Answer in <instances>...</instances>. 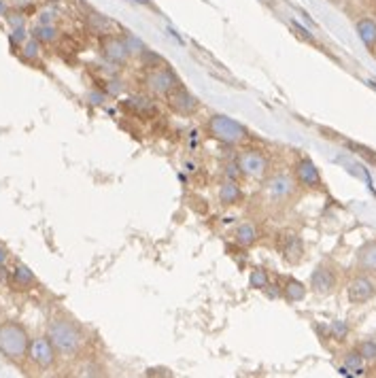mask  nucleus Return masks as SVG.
<instances>
[{"label":"nucleus","instance_id":"obj_33","mask_svg":"<svg viewBox=\"0 0 376 378\" xmlns=\"http://www.w3.org/2000/svg\"><path fill=\"white\" fill-rule=\"evenodd\" d=\"M49 3H58V0H49Z\"/></svg>","mask_w":376,"mask_h":378},{"label":"nucleus","instance_id":"obj_8","mask_svg":"<svg viewBox=\"0 0 376 378\" xmlns=\"http://www.w3.org/2000/svg\"><path fill=\"white\" fill-rule=\"evenodd\" d=\"M293 179L300 187H306V189H321L323 187V179H321V172L315 166L313 160L302 158L297 160L293 166Z\"/></svg>","mask_w":376,"mask_h":378},{"label":"nucleus","instance_id":"obj_21","mask_svg":"<svg viewBox=\"0 0 376 378\" xmlns=\"http://www.w3.org/2000/svg\"><path fill=\"white\" fill-rule=\"evenodd\" d=\"M283 295H285L287 302H302L306 297V287H304V283L289 279L283 287Z\"/></svg>","mask_w":376,"mask_h":378},{"label":"nucleus","instance_id":"obj_27","mask_svg":"<svg viewBox=\"0 0 376 378\" xmlns=\"http://www.w3.org/2000/svg\"><path fill=\"white\" fill-rule=\"evenodd\" d=\"M90 21H94V28L98 32H109V28H111V19L98 15V13H90Z\"/></svg>","mask_w":376,"mask_h":378},{"label":"nucleus","instance_id":"obj_26","mask_svg":"<svg viewBox=\"0 0 376 378\" xmlns=\"http://www.w3.org/2000/svg\"><path fill=\"white\" fill-rule=\"evenodd\" d=\"M39 54H41V43L36 39H30L23 43V58L26 60H36Z\"/></svg>","mask_w":376,"mask_h":378},{"label":"nucleus","instance_id":"obj_20","mask_svg":"<svg viewBox=\"0 0 376 378\" xmlns=\"http://www.w3.org/2000/svg\"><path fill=\"white\" fill-rule=\"evenodd\" d=\"M128 109H132L134 113H138V115H154L156 113V105H154V100H149L147 96H132V98H128L123 103Z\"/></svg>","mask_w":376,"mask_h":378},{"label":"nucleus","instance_id":"obj_28","mask_svg":"<svg viewBox=\"0 0 376 378\" xmlns=\"http://www.w3.org/2000/svg\"><path fill=\"white\" fill-rule=\"evenodd\" d=\"M330 332H332V336H334L336 340H344V338L348 336V325H346L344 321H334V323L330 325Z\"/></svg>","mask_w":376,"mask_h":378},{"label":"nucleus","instance_id":"obj_30","mask_svg":"<svg viewBox=\"0 0 376 378\" xmlns=\"http://www.w3.org/2000/svg\"><path fill=\"white\" fill-rule=\"evenodd\" d=\"M9 21H11L13 30H15V28H23V15H15V17H9Z\"/></svg>","mask_w":376,"mask_h":378},{"label":"nucleus","instance_id":"obj_3","mask_svg":"<svg viewBox=\"0 0 376 378\" xmlns=\"http://www.w3.org/2000/svg\"><path fill=\"white\" fill-rule=\"evenodd\" d=\"M207 130L215 140H219L223 145H232V147L240 145L249 138V132L244 125L228 115H213L207 121Z\"/></svg>","mask_w":376,"mask_h":378},{"label":"nucleus","instance_id":"obj_31","mask_svg":"<svg viewBox=\"0 0 376 378\" xmlns=\"http://www.w3.org/2000/svg\"><path fill=\"white\" fill-rule=\"evenodd\" d=\"M7 258H9L7 249H0V264H7Z\"/></svg>","mask_w":376,"mask_h":378},{"label":"nucleus","instance_id":"obj_1","mask_svg":"<svg viewBox=\"0 0 376 378\" xmlns=\"http://www.w3.org/2000/svg\"><path fill=\"white\" fill-rule=\"evenodd\" d=\"M47 338L60 355H77L85 340L81 327L70 319H54L47 325Z\"/></svg>","mask_w":376,"mask_h":378},{"label":"nucleus","instance_id":"obj_7","mask_svg":"<svg viewBox=\"0 0 376 378\" xmlns=\"http://www.w3.org/2000/svg\"><path fill=\"white\" fill-rule=\"evenodd\" d=\"M346 295L353 304H366V302H370L376 295V281L370 279L366 272H362L348 281Z\"/></svg>","mask_w":376,"mask_h":378},{"label":"nucleus","instance_id":"obj_5","mask_svg":"<svg viewBox=\"0 0 376 378\" xmlns=\"http://www.w3.org/2000/svg\"><path fill=\"white\" fill-rule=\"evenodd\" d=\"M56 348H54V344L49 342V338L47 336H41V338H34V340H30V346H28V357H30V361L36 366V368H41V370H49V368H54V364H56Z\"/></svg>","mask_w":376,"mask_h":378},{"label":"nucleus","instance_id":"obj_23","mask_svg":"<svg viewBox=\"0 0 376 378\" xmlns=\"http://www.w3.org/2000/svg\"><path fill=\"white\" fill-rule=\"evenodd\" d=\"M249 285L253 289H262V291L268 289V285H270L268 272L264 268H253V270H251V274H249Z\"/></svg>","mask_w":376,"mask_h":378},{"label":"nucleus","instance_id":"obj_17","mask_svg":"<svg viewBox=\"0 0 376 378\" xmlns=\"http://www.w3.org/2000/svg\"><path fill=\"white\" fill-rule=\"evenodd\" d=\"M357 268L362 272H376V240L366 242L357 251Z\"/></svg>","mask_w":376,"mask_h":378},{"label":"nucleus","instance_id":"obj_14","mask_svg":"<svg viewBox=\"0 0 376 378\" xmlns=\"http://www.w3.org/2000/svg\"><path fill=\"white\" fill-rule=\"evenodd\" d=\"M9 283H11L13 289H17V291H26V289H30V287L36 283V276H34V272H32L28 266L17 264V266L11 270V281H9Z\"/></svg>","mask_w":376,"mask_h":378},{"label":"nucleus","instance_id":"obj_16","mask_svg":"<svg viewBox=\"0 0 376 378\" xmlns=\"http://www.w3.org/2000/svg\"><path fill=\"white\" fill-rule=\"evenodd\" d=\"M357 36L366 45L368 52H374L376 49V21L370 19V17L359 19L357 21Z\"/></svg>","mask_w":376,"mask_h":378},{"label":"nucleus","instance_id":"obj_19","mask_svg":"<svg viewBox=\"0 0 376 378\" xmlns=\"http://www.w3.org/2000/svg\"><path fill=\"white\" fill-rule=\"evenodd\" d=\"M342 374H353V376H364L366 374V361L364 357L355 350H348L344 355V368L340 370Z\"/></svg>","mask_w":376,"mask_h":378},{"label":"nucleus","instance_id":"obj_25","mask_svg":"<svg viewBox=\"0 0 376 378\" xmlns=\"http://www.w3.org/2000/svg\"><path fill=\"white\" fill-rule=\"evenodd\" d=\"M357 353L364 357V361H376V342L364 340L357 344Z\"/></svg>","mask_w":376,"mask_h":378},{"label":"nucleus","instance_id":"obj_15","mask_svg":"<svg viewBox=\"0 0 376 378\" xmlns=\"http://www.w3.org/2000/svg\"><path fill=\"white\" fill-rule=\"evenodd\" d=\"M219 202L223 207H236L238 202H242V189L236 181L225 179L219 187Z\"/></svg>","mask_w":376,"mask_h":378},{"label":"nucleus","instance_id":"obj_32","mask_svg":"<svg viewBox=\"0 0 376 378\" xmlns=\"http://www.w3.org/2000/svg\"><path fill=\"white\" fill-rule=\"evenodd\" d=\"M138 5H145V7H152V0H134Z\"/></svg>","mask_w":376,"mask_h":378},{"label":"nucleus","instance_id":"obj_11","mask_svg":"<svg viewBox=\"0 0 376 378\" xmlns=\"http://www.w3.org/2000/svg\"><path fill=\"white\" fill-rule=\"evenodd\" d=\"M266 193L270 196V200L274 202H283V200H289L295 193V179L287 174H277L266 183Z\"/></svg>","mask_w":376,"mask_h":378},{"label":"nucleus","instance_id":"obj_9","mask_svg":"<svg viewBox=\"0 0 376 378\" xmlns=\"http://www.w3.org/2000/svg\"><path fill=\"white\" fill-rule=\"evenodd\" d=\"M100 52H103L107 62H111L115 66H123L130 58V49L125 45V41L119 36H113V34L103 36V41H100Z\"/></svg>","mask_w":376,"mask_h":378},{"label":"nucleus","instance_id":"obj_12","mask_svg":"<svg viewBox=\"0 0 376 378\" xmlns=\"http://www.w3.org/2000/svg\"><path fill=\"white\" fill-rule=\"evenodd\" d=\"M336 274L334 270H330L328 266H319L313 274H311V289L317 295H330L336 289Z\"/></svg>","mask_w":376,"mask_h":378},{"label":"nucleus","instance_id":"obj_29","mask_svg":"<svg viewBox=\"0 0 376 378\" xmlns=\"http://www.w3.org/2000/svg\"><path fill=\"white\" fill-rule=\"evenodd\" d=\"M9 281H11V270L5 264H0V283H9Z\"/></svg>","mask_w":376,"mask_h":378},{"label":"nucleus","instance_id":"obj_18","mask_svg":"<svg viewBox=\"0 0 376 378\" xmlns=\"http://www.w3.org/2000/svg\"><path fill=\"white\" fill-rule=\"evenodd\" d=\"M258 238H260V232H258V228L253 223H249V221H244V223H238L236 225V230H234V240L240 244V246H253L255 242H258Z\"/></svg>","mask_w":376,"mask_h":378},{"label":"nucleus","instance_id":"obj_6","mask_svg":"<svg viewBox=\"0 0 376 378\" xmlns=\"http://www.w3.org/2000/svg\"><path fill=\"white\" fill-rule=\"evenodd\" d=\"M145 83H147V87L152 90L154 94L168 96L174 87H179V77L170 68L162 66V68H156V70L149 72L147 77H145Z\"/></svg>","mask_w":376,"mask_h":378},{"label":"nucleus","instance_id":"obj_22","mask_svg":"<svg viewBox=\"0 0 376 378\" xmlns=\"http://www.w3.org/2000/svg\"><path fill=\"white\" fill-rule=\"evenodd\" d=\"M32 39H36L41 45L54 43L58 39V28L54 26V23H39V26H34V30H32Z\"/></svg>","mask_w":376,"mask_h":378},{"label":"nucleus","instance_id":"obj_10","mask_svg":"<svg viewBox=\"0 0 376 378\" xmlns=\"http://www.w3.org/2000/svg\"><path fill=\"white\" fill-rule=\"evenodd\" d=\"M166 98H168V107L174 113H179V115H191L200 107V100L191 92H187L185 87H181V85L174 87Z\"/></svg>","mask_w":376,"mask_h":378},{"label":"nucleus","instance_id":"obj_2","mask_svg":"<svg viewBox=\"0 0 376 378\" xmlns=\"http://www.w3.org/2000/svg\"><path fill=\"white\" fill-rule=\"evenodd\" d=\"M30 336L28 330L17 321H7L0 325V353L13 361L28 357Z\"/></svg>","mask_w":376,"mask_h":378},{"label":"nucleus","instance_id":"obj_4","mask_svg":"<svg viewBox=\"0 0 376 378\" xmlns=\"http://www.w3.org/2000/svg\"><path fill=\"white\" fill-rule=\"evenodd\" d=\"M236 166L240 170V174L249 176V179H264L270 170V162L268 158L258 149H247L240 151L236 158Z\"/></svg>","mask_w":376,"mask_h":378},{"label":"nucleus","instance_id":"obj_13","mask_svg":"<svg viewBox=\"0 0 376 378\" xmlns=\"http://www.w3.org/2000/svg\"><path fill=\"white\" fill-rule=\"evenodd\" d=\"M281 253L285 258V262L289 264H297L304 258V244L295 234H285L281 240Z\"/></svg>","mask_w":376,"mask_h":378},{"label":"nucleus","instance_id":"obj_24","mask_svg":"<svg viewBox=\"0 0 376 378\" xmlns=\"http://www.w3.org/2000/svg\"><path fill=\"white\" fill-rule=\"evenodd\" d=\"M140 62H143V66H145V68H149V70H156V68L166 66L164 58H162L160 54L152 52V49H147V47L140 52Z\"/></svg>","mask_w":376,"mask_h":378}]
</instances>
